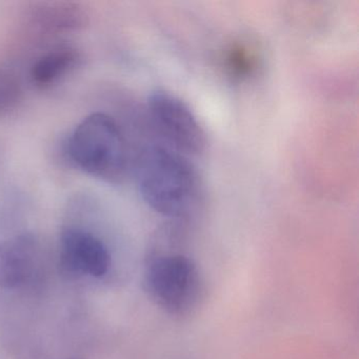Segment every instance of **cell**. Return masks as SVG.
I'll list each match as a JSON object with an SVG mask.
<instances>
[{
	"label": "cell",
	"mask_w": 359,
	"mask_h": 359,
	"mask_svg": "<svg viewBox=\"0 0 359 359\" xmlns=\"http://www.w3.org/2000/svg\"><path fill=\"white\" fill-rule=\"evenodd\" d=\"M135 171L142 199L157 213L182 219L196 209L201 186L188 157L167 147H149L138 156Z\"/></svg>",
	"instance_id": "1"
},
{
	"label": "cell",
	"mask_w": 359,
	"mask_h": 359,
	"mask_svg": "<svg viewBox=\"0 0 359 359\" xmlns=\"http://www.w3.org/2000/svg\"><path fill=\"white\" fill-rule=\"evenodd\" d=\"M72 165L83 173L109 184H118L129 169V149L113 117L93 113L73 130L65 144Z\"/></svg>",
	"instance_id": "2"
},
{
	"label": "cell",
	"mask_w": 359,
	"mask_h": 359,
	"mask_svg": "<svg viewBox=\"0 0 359 359\" xmlns=\"http://www.w3.org/2000/svg\"><path fill=\"white\" fill-rule=\"evenodd\" d=\"M144 287L161 309L175 316L192 312L203 296L196 264L180 253L153 254L144 272Z\"/></svg>",
	"instance_id": "3"
},
{
	"label": "cell",
	"mask_w": 359,
	"mask_h": 359,
	"mask_svg": "<svg viewBox=\"0 0 359 359\" xmlns=\"http://www.w3.org/2000/svg\"><path fill=\"white\" fill-rule=\"evenodd\" d=\"M147 110L155 132L167 144V148L186 157L197 156L205 151V131L180 98L156 92L149 97Z\"/></svg>",
	"instance_id": "4"
},
{
	"label": "cell",
	"mask_w": 359,
	"mask_h": 359,
	"mask_svg": "<svg viewBox=\"0 0 359 359\" xmlns=\"http://www.w3.org/2000/svg\"><path fill=\"white\" fill-rule=\"evenodd\" d=\"M58 259L62 273L72 278H100L108 273L111 266L110 253L104 243L89 231L76 226L62 230Z\"/></svg>",
	"instance_id": "5"
},
{
	"label": "cell",
	"mask_w": 359,
	"mask_h": 359,
	"mask_svg": "<svg viewBox=\"0 0 359 359\" xmlns=\"http://www.w3.org/2000/svg\"><path fill=\"white\" fill-rule=\"evenodd\" d=\"M41 245L30 233L0 241V287L20 289L32 283L39 273Z\"/></svg>",
	"instance_id": "6"
},
{
	"label": "cell",
	"mask_w": 359,
	"mask_h": 359,
	"mask_svg": "<svg viewBox=\"0 0 359 359\" xmlns=\"http://www.w3.org/2000/svg\"><path fill=\"white\" fill-rule=\"evenodd\" d=\"M29 20L48 33L72 32L85 28L88 13L81 4L72 1H39L31 4Z\"/></svg>",
	"instance_id": "7"
},
{
	"label": "cell",
	"mask_w": 359,
	"mask_h": 359,
	"mask_svg": "<svg viewBox=\"0 0 359 359\" xmlns=\"http://www.w3.org/2000/svg\"><path fill=\"white\" fill-rule=\"evenodd\" d=\"M83 62V54L71 46H60L37 58L30 69L31 83L37 89L47 90L74 72Z\"/></svg>",
	"instance_id": "8"
},
{
	"label": "cell",
	"mask_w": 359,
	"mask_h": 359,
	"mask_svg": "<svg viewBox=\"0 0 359 359\" xmlns=\"http://www.w3.org/2000/svg\"><path fill=\"white\" fill-rule=\"evenodd\" d=\"M224 66L233 77L245 79L255 72L257 57L248 46L236 43L226 52Z\"/></svg>",
	"instance_id": "9"
},
{
	"label": "cell",
	"mask_w": 359,
	"mask_h": 359,
	"mask_svg": "<svg viewBox=\"0 0 359 359\" xmlns=\"http://www.w3.org/2000/svg\"><path fill=\"white\" fill-rule=\"evenodd\" d=\"M22 97L24 91L18 76L10 71L0 70V116L15 111Z\"/></svg>",
	"instance_id": "10"
},
{
	"label": "cell",
	"mask_w": 359,
	"mask_h": 359,
	"mask_svg": "<svg viewBox=\"0 0 359 359\" xmlns=\"http://www.w3.org/2000/svg\"><path fill=\"white\" fill-rule=\"evenodd\" d=\"M70 359H75V358H70Z\"/></svg>",
	"instance_id": "11"
}]
</instances>
